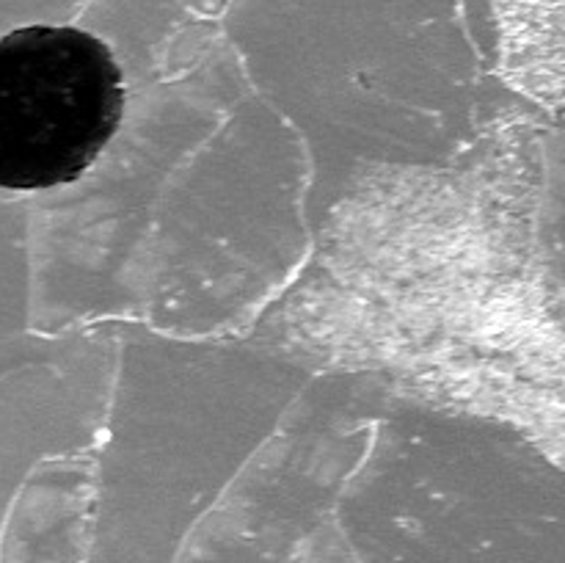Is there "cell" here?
Instances as JSON below:
<instances>
[{"instance_id":"cell-1","label":"cell","mask_w":565,"mask_h":563,"mask_svg":"<svg viewBox=\"0 0 565 563\" xmlns=\"http://www.w3.org/2000/svg\"><path fill=\"white\" fill-rule=\"evenodd\" d=\"M125 75L108 44L72 25L0 36V188L81 180L125 116Z\"/></svg>"}]
</instances>
